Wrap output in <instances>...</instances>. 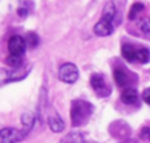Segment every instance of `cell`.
Here are the masks:
<instances>
[{
	"instance_id": "obj_1",
	"label": "cell",
	"mask_w": 150,
	"mask_h": 143,
	"mask_svg": "<svg viewBox=\"0 0 150 143\" xmlns=\"http://www.w3.org/2000/svg\"><path fill=\"white\" fill-rule=\"evenodd\" d=\"M116 15V7L112 1L107 3L103 9V16L93 26V32L99 37H108L113 33V18Z\"/></svg>"
},
{
	"instance_id": "obj_2",
	"label": "cell",
	"mask_w": 150,
	"mask_h": 143,
	"mask_svg": "<svg viewBox=\"0 0 150 143\" xmlns=\"http://www.w3.org/2000/svg\"><path fill=\"white\" fill-rule=\"evenodd\" d=\"M92 105L90 102L84 101V100H74L71 102V109H70V117L73 126H80L84 125L88 121L91 113H92Z\"/></svg>"
},
{
	"instance_id": "obj_3",
	"label": "cell",
	"mask_w": 150,
	"mask_h": 143,
	"mask_svg": "<svg viewBox=\"0 0 150 143\" xmlns=\"http://www.w3.org/2000/svg\"><path fill=\"white\" fill-rule=\"evenodd\" d=\"M30 71V67H17V68H0V86L7 83H12V81H17L24 79L28 72Z\"/></svg>"
},
{
	"instance_id": "obj_4",
	"label": "cell",
	"mask_w": 150,
	"mask_h": 143,
	"mask_svg": "<svg viewBox=\"0 0 150 143\" xmlns=\"http://www.w3.org/2000/svg\"><path fill=\"white\" fill-rule=\"evenodd\" d=\"M30 129L23 128V129H13V128H5L0 130V143H17L21 142L26 135L29 134Z\"/></svg>"
},
{
	"instance_id": "obj_5",
	"label": "cell",
	"mask_w": 150,
	"mask_h": 143,
	"mask_svg": "<svg viewBox=\"0 0 150 143\" xmlns=\"http://www.w3.org/2000/svg\"><path fill=\"white\" fill-rule=\"evenodd\" d=\"M78 76H79V71L74 63H65L58 70V79L63 83L73 84L78 80Z\"/></svg>"
},
{
	"instance_id": "obj_6",
	"label": "cell",
	"mask_w": 150,
	"mask_h": 143,
	"mask_svg": "<svg viewBox=\"0 0 150 143\" xmlns=\"http://www.w3.org/2000/svg\"><path fill=\"white\" fill-rule=\"evenodd\" d=\"M8 49H9L11 55L21 58L26 50V42L23 37L20 36H12L8 41Z\"/></svg>"
},
{
	"instance_id": "obj_7",
	"label": "cell",
	"mask_w": 150,
	"mask_h": 143,
	"mask_svg": "<svg viewBox=\"0 0 150 143\" xmlns=\"http://www.w3.org/2000/svg\"><path fill=\"white\" fill-rule=\"evenodd\" d=\"M90 83H91V87L93 88V91H95L99 96L104 97V96H108L109 95V88L101 75H99V74L92 75L90 79Z\"/></svg>"
},
{
	"instance_id": "obj_8",
	"label": "cell",
	"mask_w": 150,
	"mask_h": 143,
	"mask_svg": "<svg viewBox=\"0 0 150 143\" xmlns=\"http://www.w3.org/2000/svg\"><path fill=\"white\" fill-rule=\"evenodd\" d=\"M138 99V93L134 88H127L122 91L121 93V101L127 105H132L137 101Z\"/></svg>"
},
{
	"instance_id": "obj_9",
	"label": "cell",
	"mask_w": 150,
	"mask_h": 143,
	"mask_svg": "<svg viewBox=\"0 0 150 143\" xmlns=\"http://www.w3.org/2000/svg\"><path fill=\"white\" fill-rule=\"evenodd\" d=\"M47 121H49L50 129H52L54 133H61V131L65 129V122H63V120L57 114V113L53 114V116H50Z\"/></svg>"
},
{
	"instance_id": "obj_10",
	"label": "cell",
	"mask_w": 150,
	"mask_h": 143,
	"mask_svg": "<svg viewBox=\"0 0 150 143\" xmlns=\"http://www.w3.org/2000/svg\"><path fill=\"white\" fill-rule=\"evenodd\" d=\"M121 54L128 62H133V60H137V50L129 43L122 45L121 47Z\"/></svg>"
},
{
	"instance_id": "obj_11",
	"label": "cell",
	"mask_w": 150,
	"mask_h": 143,
	"mask_svg": "<svg viewBox=\"0 0 150 143\" xmlns=\"http://www.w3.org/2000/svg\"><path fill=\"white\" fill-rule=\"evenodd\" d=\"M61 143H86V141L80 133H70L61 141Z\"/></svg>"
},
{
	"instance_id": "obj_12",
	"label": "cell",
	"mask_w": 150,
	"mask_h": 143,
	"mask_svg": "<svg viewBox=\"0 0 150 143\" xmlns=\"http://www.w3.org/2000/svg\"><path fill=\"white\" fill-rule=\"evenodd\" d=\"M113 76H115V81H116L117 86H120V87L127 86V83H128V76H127V74H125L124 71L116 70V71H115V74H113Z\"/></svg>"
},
{
	"instance_id": "obj_13",
	"label": "cell",
	"mask_w": 150,
	"mask_h": 143,
	"mask_svg": "<svg viewBox=\"0 0 150 143\" xmlns=\"http://www.w3.org/2000/svg\"><path fill=\"white\" fill-rule=\"evenodd\" d=\"M25 42H26V45H28L29 47L34 49V47L38 45L40 38H38V36H37L36 33H33V32H29V33H26V36H25Z\"/></svg>"
},
{
	"instance_id": "obj_14",
	"label": "cell",
	"mask_w": 150,
	"mask_h": 143,
	"mask_svg": "<svg viewBox=\"0 0 150 143\" xmlns=\"http://www.w3.org/2000/svg\"><path fill=\"white\" fill-rule=\"evenodd\" d=\"M137 60L141 63H148L150 60V51L145 47L137 50Z\"/></svg>"
},
{
	"instance_id": "obj_15",
	"label": "cell",
	"mask_w": 150,
	"mask_h": 143,
	"mask_svg": "<svg viewBox=\"0 0 150 143\" xmlns=\"http://www.w3.org/2000/svg\"><path fill=\"white\" fill-rule=\"evenodd\" d=\"M142 9H144V4H142V3H134V4L132 5V8H130V11H129V15H128L129 20H134V18L137 17V15Z\"/></svg>"
},
{
	"instance_id": "obj_16",
	"label": "cell",
	"mask_w": 150,
	"mask_h": 143,
	"mask_svg": "<svg viewBox=\"0 0 150 143\" xmlns=\"http://www.w3.org/2000/svg\"><path fill=\"white\" fill-rule=\"evenodd\" d=\"M5 63H7L11 68H17V67H21V66H23L21 58L15 57V55H9V57L5 59Z\"/></svg>"
},
{
	"instance_id": "obj_17",
	"label": "cell",
	"mask_w": 150,
	"mask_h": 143,
	"mask_svg": "<svg viewBox=\"0 0 150 143\" xmlns=\"http://www.w3.org/2000/svg\"><path fill=\"white\" fill-rule=\"evenodd\" d=\"M141 30L145 34H150V18H144L141 21Z\"/></svg>"
},
{
	"instance_id": "obj_18",
	"label": "cell",
	"mask_w": 150,
	"mask_h": 143,
	"mask_svg": "<svg viewBox=\"0 0 150 143\" xmlns=\"http://www.w3.org/2000/svg\"><path fill=\"white\" fill-rule=\"evenodd\" d=\"M141 138L146 139V141H150V128H144L141 130Z\"/></svg>"
},
{
	"instance_id": "obj_19",
	"label": "cell",
	"mask_w": 150,
	"mask_h": 143,
	"mask_svg": "<svg viewBox=\"0 0 150 143\" xmlns=\"http://www.w3.org/2000/svg\"><path fill=\"white\" fill-rule=\"evenodd\" d=\"M142 100L148 105H150V88H146L145 91L142 92Z\"/></svg>"
},
{
	"instance_id": "obj_20",
	"label": "cell",
	"mask_w": 150,
	"mask_h": 143,
	"mask_svg": "<svg viewBox=\"0 0 150 143\" xmlns=\"http://www.w3.org/2000/svg\"><path fill=\"white\" fill-rule=\"evenodd\" d=\"M17 13H18V16H21V17H25V16L28 15V9H26V8H18Z\"/></svg>"
}]
</instances>
